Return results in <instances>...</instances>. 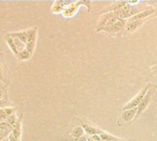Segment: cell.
<instances>
[{"instance_id": "9a60e30c", "label": "cell", "mask_w": 157, "mask_h": 141, "mask_svg": "<svg viewBox=\"0 0 157 141\" xmlns=\"http://www.w3.org/2000/svg\"><path fill=\"white\" fill-rule=\"evenodd\" d=\"M0 112H1V122H3V121H6L7 117L15 114L16 107H6V108L2 107Z\"/></svg>"}, {"instance_id": "5bb4252c", "label": "cell", "mask_w": 157, "mask_h": 141, "mask_svg": "<svg viewBox=\"0 0 157 141\" xmlns=\"http://www.w3.org/2000/svg\"><path fill=\"white\" fill-rule=\"evenodd\" d=\"M146 20V19H145ZM145 20H134V21H128L126 25V30L129 32H133L135 31L139 27H141Z\"/></svg>"}, {"instance_id": "7402d4cb", "label": "cell", "mask_w": 157, "mask_h": 141, "mask_svg": "<svg viewBox=\"0 0 157 141\" xmlns=\"http://www.w3.org/2000/svg\"><path fill=\"white\" fill-rule=\"evenodd\" d=\"M88 141H94V140H93V139H92L90 138V139H88Z\"/></svg>"}, {"instance_id": "4fadbf2b", "label": "cell", "mask_w": 157, "mask_h": 141, "mask_svg": "<svg viewBox=\"0 0 157 141\" xmlns=\"http://www.w3.org/2000/svg\"><path fill=\"white\" fill-rule=\"evenodd\" d=\"M129 4V2H126V1H119V2H114L110 6H109V8H107L105 10V12L107 11L108 12H115V11H118L123 7H125L127 5Z\"/></svg>"}, {"instance_id": "52a82bcc", "label": "cell", "mask_w": 157, "mask_h": 141, "mask_svg": "<svg viewBox=\"0 0 157 141\" xmlns=\"http://www.w3.org/2000/svg\"><path fill=\"white\" fill-rule=\"evenodd\" d=\"M136 116H137V108H132V109L123 110L121 114V118L124 122H131L136 119Z\"/></svg>"}, {"instance_id": "6da1fadb", "label": "cell", "mask_w": 157, "mask_h": 141, "mask_svg": "<svg viewBox=\"0 0 157 141\" xmlns=\"http://www.w3.org/2000/svg\"><path fill=\"white\" fill-rule=\"evenodd\" d=\"M153 86L152 83H148L147 85H145L140 93L137 94V95L132 98L129 103H127L123 107H122V110H128V109H132V108H137L138 106L140 105V103L142 102V100L144 98V96L146 95V94L148 93V91L150 90V88Z\"/></svg>"}, {"instance_id": "7c38bea8", "label": "cell", "mask_w": 157, "mask_h": 141, "mask_svg": "<svg viewBox=\"0 0 157 141\" xmlns=\"http://www.w3.org/2000/svg\"><path fill=\"white\" fill-rule=\"evenodd\" d=\"M7 35H9L12 38H16V39H19L24 44H27V42H28V31L27 30L18 31V32H13V33H8Z\"/></svg>"}, {"instance_id": "7a4b0ae2", "label": "cell", "mask_w": 157, "mask_h": 141, "mask_svg": "<svg viewBox=\"0 0 157 141\" xmlns=\"http://www.w3.org/2000/svg\"><path fill=\"white\" fill-rule=\"evenodd\" d=\"M85 5L87 7V10L90 11V7H91V2L90 1H78V2H72L69 6H67L64 10L63 11V16L64 17H71L73 16H75L78 10V8L80 7V6Z\"/></svg>"}, {"instance_id": "d6986e66", "label": "cell", "mask_w": 157, "mask_h": 141, "mask_svg": "<svg viewBox=\"0 0 157 141\" xmlns=\"http://www.w3.org/2000/svg\"><path fill=\"white\" fill-rule=\"evenodd\" d=\"M90 138H91L94 141H102V139H101V138H100L99 135H94V136H92V137H90Z\"/></svg>"}, {"instance_id": "44dd1931", "label": "cell", "mask_w": 157, "mask_h": 141, "mask_svg": "<svg viewBox=\"0 0 157 141\" xmlns=\"http://www.w3.org/2000/svg\"><path fill=\"white\" fill-rule=\"evenodd\" d=\"M75 141H88L87 139V138L86 137V136H83L82 138H80L79 139H77V140H75Z\"/></svg>"}, {"instance_id": "ac0fdd59", "label": "cell", "mask_w": 157, "mask_h": 141, "mask_svg": "<svg viewBox=\"0 0 157 141\" xmlns=\"http://www.w3.org/2000/svg\"><path fill=\"white\" fill-rule=\"evenodd\" d=\"M30 57H31V54H30L26 49L23 50L22 51H20L19 54H18V56H17V58H18L20 61H27V60H29Z\"/></svg>"}, {"instance_id": "8992f818", "label": "cell", "mask_w": 157, "mask_h": 141, "mask_svg": "<svg viewBox=\"0 0 157 141\" xmlns=\"http://www.w3.org/2000/svg\"><path fill=\"white\" fill-rule=\"evenodd\" d=\"M157 7L154 6H148L146 9H144L142 11H140L137 15H135L134 17H131L129 19V21H134V20H145L147 17H151V16H155L156 13Z\"/></svg>"}, {"instance_id": "e0dca14e", "label": "cell", "mask_w": 157, "mask_h": 141, "mask_svg": "<svg viewBox=\"0 0 157 141\" xmlns=\"http://www.w3.org/2000/svg\"><path fill=\"white\" fill-rule=\"evenodd\" d=\"M99 136H100V138H101L102 141L121 140V139H119V138H117V137H114V136H112V135H110V134H109V133H107V132H105V131H103V130H102V132L99 134Z\"/></svg>"}, {"instance_id": "277c9868", "label": "cell", "mask_w": 157, "mask_h": 141, "mask_svg": "<svg viewBox=\"0 0 157 141\" xmlns=\"http://www.w3.org/2000/svg\"><path fill=\"white\" fill-rule=\"evenodd\" d=\"M28 31V42L26 44V50L32 55L35 46H36V40H37V35H38V28H32L27 29Z\"/></svg>"}, {"instance_id": "ba28073f", "label": "cell", "mask_w": 157, "mask_h": 141, "mask_svg": "<svg viewBox=\"0 0 157 141\" xmlns=\"http://www.w3.org/2000/svg\"><path fill=\"white\" fill-rule=\"evenodd\" d=\"M81 126L83 127V128L85 130V133L86 135L90 136V137H92L94 135H99L102 132L101 129H99L97 127H94L92 125H89L87 123H85L84 120H81Z\"/></svg>"}, {"instance_id": "603a6c76", "label": "cell", "mask_w": 157, "mask_h": 141, "mask_svg": "<svg viewBox=\"0 0 157 141\" xmlns=\"http://www.w3.org/2000/svg\"><path fill=\"white\" fill-rule=\"evenodd\" d=\"M4 141H9V140H8V138H7L6 139H5V140H4Z\"/></svg>"}, {"instance_id": "8fae6325", "label": "cell", "mask_w": 157, "mask_h": 141, "mask_svg": "<svg viewBox=\"0 0 157 141\" xmlns=\"http://www.w3.org/2000/svg\"><path fill=\"white\" fill-rule=\"evenodd\" d=\"M22 119H23V114L20 115V117H18L17 121L16 122V124L13 126L12 128V132L11 134L17 138V139H20L21 138V132H22Z\"/></svg>"}, {"instance_id": "9c48e42d", "label": "cell", "mask_w": 157, "mask_h": 141, "mask_svg": "<svg viewBox=\"0 0 157 141\" xmlns=\"http://www.w3.org/2000/svg\"><path fill=\"white\" fill-rule=\"evenodd\" d=\"M11 132H12V128L6 121L0 122V139H1V141L6 139L7 136L9 137Z\"/></svg>"}, {"instance_id": "5b68a950", "label": "cell", "mask_w": 157, "mask_h": 141, "mask_svg": "<svg viewBox=\"0 0 157 141\" xmlns=\"http://www.w3.org/2000/svg\"><path fill=\"white\" fill-rule=\"evenodd\" d=\"M126 19H118L114 24H112L111 26H109V27H104V28H101L99 29H97V31H106V32H109V33H116V32H119L120 30L123 29L127 23H126Z\"/></svg>"}, {"instance_id": "30bf717a", "label": "cell", "mask_w": 157, "mask_h": 141, "mask_svg": "<svg viewBox=\"0 0 157 141\" xmlns=\"http://www.w3.org/2000/svg\"><path fill=\"white\" fill-rule=\"evenodd\" d=\"M72 2H68V1H55L52 6V12L54 14H59V13H63V11L64 10V8L69 6Z\"/></svg>"}, {"instance_id": "2e32d148", "label": "cell", "mask_w": 157, "mask_h": 141, "mask_svg": "<svg viewBox=\"0 0 157 141\" xmlns=\"http://www.w3.org/2000/svg\"><path fill=\"white\" fill-rule=\"evenodd\" d=\"M83 136H85V130L83 128L82 126L80 127H76L71 133V137L75 139V140H77L79 139L80 138H82Z\"/></svg>"}, {"instance_id": "3957f363", "label": "cell", "mask_w": 157, "mask_h": 141, "mask_svg": "<svg viewBox=\"0 0 157 141\" xmlns=\"http://www.w3.org/2000/svg\"><path fill=\"white\" fill-rule=\"evenodd\" d=\"M155 90H156V85H154V84H153V86L150 88V90L148 91V93L146 94V95L144 96V98L142 100V102L140 103V105H139L138 107H137V116H136V119H137V118L144 112V110L148 107V106H149V104H150V102H151V100H152V98H153V95H154Z\"/></svg>"}, {"instance_id": "ffe728a7", "label": "cell", "mask_w": 157, "mask_h": 141, "mask_svg": "<svg viewBox=\"0 0 157 141\" xmlns=\"http://www.w3.org/2000/svg\"><path fill=\"white\" fill-rule=\"evenodd\" d=\"M8 140L9 141H20V139H17V138L14 137L12 134H10V135H9V137H8Z\"/></svg>"}, {"instance_id": "cb8c5ba5", "label": "cell", "mask_w": 157, "mask_h": 141, "mask_svg": "<svg viewBox=\"0 0 157 141\" xmlns=\"http://www.w3.org/2000/svg\"><path fill=\"white\" fill-rule=\"evenodd\" d=\"M155 121H156V124H157V117H156V119H155Z\"/></svg>"}]
</instances>
